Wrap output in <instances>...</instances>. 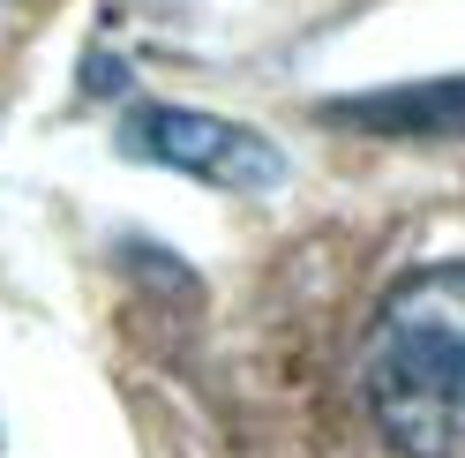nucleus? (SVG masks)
Masks as SVG:
<instances>
[{"instance_id": "1", "label": "nucleus", "mask_w": 465, "mask_h": 458, "mask_svg": "<svg viewBox=\"0 0 465 458\" xmlns=\"http://www.w3.org/2000/svg\"><path fill=\"white\" fill-rule=\"evenodd\" d=\"M361 398L398 458H465V264H420L383 294Z\"/></svg>"}, {"instance_id": "2", "label": "nucleus", "mask_w": 465, "mask_h": 458, "mask_svg": "<svg viewBox=\"0 0 465 458\" xmlns=\"http://www.w3.org/2000/svg\"><path fill=\"white\" fill-rule=\"evenodd\" d=\"M121 143L151 165H173V174H195L211 188H278L285 158L271 151V135H255L241 121H218V113H188V105H135Z\"/></svg>"}]
</instances>
